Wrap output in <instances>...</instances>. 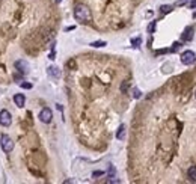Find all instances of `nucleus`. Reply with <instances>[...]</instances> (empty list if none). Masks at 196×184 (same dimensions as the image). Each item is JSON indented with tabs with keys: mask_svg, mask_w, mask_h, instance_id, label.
I'll return each mask as SVG.
<instances>
[{
	"mask_svg": "<svg viewBox=\"0 0 196 184\" xmlns=\"http://www.w3.org/2000/svg\"><path fill=\"white\" fill-rule=\"evenodd\" d=\"M47 73H48L50 77H53V78H59V77H60V71H59V68H56V67L47 68Z\"/></svg>",
	"mask_w": 196,
	"mask_h": 184,
	"instance_id": "8",
	"label": "nucleus"
},
{
	"mask_svg": "<svg viewBox=\"0 0 196 184\" xmlns=\"http://www.w3.org/2000/svg\"><path fill=\"white\" fill-rule=\"evenodd\" d=\"M186 2H187V0H178V2H177L175 5H177V6H182V5L186 3Z\"/></svg>",
	"mask_w": 196,
	"mask_h": 184,
	"instance_id": "20",
	"label": "nucleus"
},
{
	"mask_svg": "<svg viewBox=\"0 0 196 184\" xmlns=\"http://www.w3.org/2000/svg\"><path fill=\"white\" fill-rule=\"evenodd\" d=\"M127 88H128V82H124V83H122V86H121V91H122V92H125V91H127Z\"/></svg>",
	"mask_w": 196,
	"mask_h": 184,
	"instance_id": "18",
	"label": "nucleus"
},
{
	"mask_svg": "<svg viewBox=\"0 0 196 184\" xmlns=\"http://www.w3.org/2000/svg\"><path fill=\"white\" fill-rule=\"evenodd\" d=\"M14 103L17 104L18 107H23L24 106V95L23 94H15L14 95Z\"/></svg>",
	"mask_w": 196,
	"mask_h": 184,
	"instance_id": "9",
	"label": "nucleus"
},
{
	"mask_svg": "<svg viewBox=\"0 0 196 184\" xmlns=\"http://www.w3.org/2000/svg\"><path fill=\"white\" fill-rule=\"evenodd\" d=\"M51 118H53V113H51V110L47 109V107L39 112V119H41V122H44V124L51 122Z\"/></svg>",
	"mask_w": 196,
	"mask_h": 184,
	"instance_id": "5",
	"label": "nucleus"
},
{
	"mask_svg": "<svg viewBox=\"0 0 196 184\" xmlns=\"http://www.w3.org/2000/svg\"><path fill=\"white\" fill-rule=\"evenodd\" d=\"M109 174H110V177H113V175H115V167H113V166H110V169H109Z\"/></svg>",
	"mask_w": 196,
	"mask_h": 184,
	"instance_id": "21",
	"label": "nucleus"
},
{
	"mask_svg": "<svg viewBox=\"0 0 196 184\" xmlns=\"http://www.w3.org/2000/svg\"><path fill=\"white\" fill-rule=\"evenodd\" d=\"M140 42H142V39H140V38H133V39H131V44H133L134 47L140 45Z\"/></svg>",
	"mask_w": 196,
	"mask_h": 184,
	"instance_id": "14",
	"label": "nucleus"
},
{
	"mask_svg": "<svg viewBox=\"0 0 196 184\" xmlns=\"http://www.w3.org/2000/svg\"><path fill=\"white\" fill-rule=\"evenodd\" d=\"M178 47H179V44H178V42H175V44H174V47H172V51H177V50H178Z\"/></svg>",
	"mask_w": 196,
	"mask_h": 184,
	"instance_id": "23",
	"label": "nucleus"
},
{
	"mask_svg": "<svg viewBox=\"0 0 196 184\" xmlns=\"http://www.w3.org/2000/svg\"><path fill=\"white\" fill-rule=\"evenodd\" d=\"M187 174H189V178H190L192 181H196V166H190Z\"/></svg>",
	"mask_w": 196,
	"mask_h": 184,
	"instance_id": "11",
	"label": "nucleus"
},
{
	"mask_svg": "<svg viewBox=\"0 0 196 184\" xmlns=\"http://www.w3.org/2000/svg\"><path fill=\"white\" fill-rule=\"evenodd\" d=\"M0 145H2V150L5 152H11L12 150H14V142H12L11 137L6 136V134H3L2 139H0Z\"/></svg>",
	"mask_w": 196,
	"mask_h": 184,
	"instance_id": "2",
	"label": "nucleus"
},
{
	"mask_svg": "<svg viewBox=\"0 0 196 184\" xmlns=\"http://www.w3.org/2000/svg\"><path fill=\"white\" fill-rule=\"evenodd\" d=\"M21 88H23V89H32V83H27V82H26V83H21Z\"/></svg>",
	"mask_w": 196,
	"mask_h": 184,
	"instance_id": "17",
	"label": "nucleus"
},
{
	"mask_svg": "<svg viewBox=\"0 0 196 184\" xmlns=\"http://www.w3.org/2000/svg\"><path fill=\"white\" fill-rule=\"evenodd\" d=\"M74 17L78 21L88 23V21H90V18H92V14H90V9L86 5H77L74 8Z\"/></svg>",
	"mask_w": 196,
	"mask_h": 184,
	"instance_id": "1",
	"label": "nucleus"
},
{
	"mask_svg": "<svg viewBox=\"0 0 196 184\" xmlns=\"http://www.w3.org/2000/svg\"><path fill=\"white\" fill-rule=\"evenodd\" d=\"M160 11H162V14H169V12L172 11V6H169V5H163V6H160Z\"/></svg>",
	"mask_w": 196,
	"mask_h": 184,
	"instance_id": "12",
	"label": "nucleus"
},
{
	"mask_svg": "<svg viewBox=\"0 0 196 184\" xmlns=\"http://www.w3.org/2000/svg\"><path fill=\"white\" fill-rule=\"evenodd\" d=\"M15 68H17V70H18L20 73L26 74V73L29 71V65L26 63L24 60H17V62H15Z\"/></svg>",
	"mask_w": 196,
	"mask_h": 184,
	"instance_id": "6",
	"label": "nucleus"
},
{
	"mask_svg": "<svg viewBox=\"0 0 196 184\" xmlns=\"http://www.w3.org/2000/svg\"><path fill=\"white\" fill-rule=\"evenodd\" d=\"M12 122V118H11V113L8 110H2L0 112V125L3 127H9Z\"/></svg>",
	"mask_w": 196,
	"mask_h": 184,
	"instance_id": "4",
	"label": "nucleus"
},
{
	"mask_svg": "<svg viewBox=\"0 0 196 184\" xmlns=\"http://www.w3.org/2000/svg\"><path fill=\"white\" fill-rule=\"evenodd\" d=\"M55 56H56V55H55V51H51V53H50V59L53 60V59H55Z\"/></svg>",
	"mask_w": 196,
	"mask_h": 184,
	"instance_id": "24",
	"label": "nucleus"
},
{
	"mask_svg": "<svg viewBox=\"0 0 196 184\" xmlns=\"http://www.w3.org/2000/svg\"><path fill=\"white\" fill-rule=\"evenodd\" d=\"M154 30H155V21L149 23V26H148V32H149V33H152Z\"/></svg>",
	"mask_w": 196,
	"mask_h": 184,
	"instance_id": "15",
	"label": "nucleus"
},
{
	"mask_svg": "<svg viewBox=\"0 0 196 184\" xmlns=\"http://www.w3.org/2000/svg\"><path fill=\"white\" fill-rule=\"evenodd\" d=\"M189 6H190V9H195L196 8V0H192V2L189 3Z\"/></svg>",
	"mask_w": 196,
	"mask_h": 184,
	"instance_id": "19",
	"label": "nucleus"
},
{
	"mask_svg": "<svg viewBox=\"0 0 196 184\" xmlns=\"http://www.w3.org/2000/svg\"><path fill=\"white\" fill-rule=\"evenodd\" d=\"M124 137H125V125L122 124V125H119V128H118V131H116V139L122 140Z\"/></svg>",
	"mask_w": 196,
	"mask_h": 184,
	"instance_id": "10",
	"label": "nucleus"
},
{
	"mask_svg": "<svg viewBox=\"0 0 196 184\" xmlns=\"http://www.w3.org/2000/svg\"><path fill=\"white\" fill-rule=\"evenodd\" d=\"M56 2H57V3H59V2H62V0H56Z\"/></svg>",
	"mask_w": 196,
	"mask_h": 184,
	"instance_id": "25",
	"label": "nucleus"
},
{
	"mask_svg": "<svg viewBox=\"0 0 196 184\" xmlns=\"http://www.w3.org/2000/svg\"><path fill=\"white\" fill-rule=\"evenodd\" d=\"M195 59H196V56H195V53H193L192 50H187V51H184V53L181 55V62L184 63V65H190V63H193Z\"/></svg>",
	"mask_w": 196,
	"mask_h": 184,
	"instance_id": "3",
	"label": "nucleus"
},
{
	"mask_svg": "<svg viewBox=\"0 0 196 184\" xmlns=\"http://www.w3.org/2000/svg\"><path fill=\"white\" fill-rule=\"evenodd\" d=\"M90 45H92L94 48H100V47H104V45H107V44L104 42V41H95V42H92Z\"/></svg>",
	"mask_w": 196,
	"mask_h": 184,
	"instance_id": "13",
	"label": "nucleus"
},
{
	"mask_svg": "<svg viewBox=\"0 0 196 184\" xmlns=\"http://www.w3.org/2000/svg\"><path fill=\"white\" fill-rule=\"evenodd\" d=\"M92 175H94V177H101V175H103V172H101V170H97V172H94Z\"/></svg>",
	"mask_w": 196,
	"mask_h": 184,
	"instance_id": "22",
	"label": "nucleus"
},
{
	"mask_svg": "<svg viewBox=\"0 0 196 184\" xmlns=\"http://www.w3.org/2000/svg\"><path fill=\"white\" fill-rule=\"evenodd\" d=\"M192 38H193V29L192 27H186L184 32H182V35H181V39L182 41H190Z\"/></svg>",
	"mask_w": 196,
	"mask_h": 184,
	"instance_id": "7",
	"label": "nucleus"
},
{
	"mask_svg": "<svg viewBox=\"0 0 196 184\" xmlns=\"http://www.w3.org/2000/svg\"><path fill=\"white\" fill-rule=\"evenodd\" d=\"M133 97H134V98H140V97H142V92H140L139 89H134V91H133Z\"/></svg>",
	"mask_w": 196,
	"mask_h": 184,
	"instance_id": "16",
	"label": "nucleus"
}]
</instances>
